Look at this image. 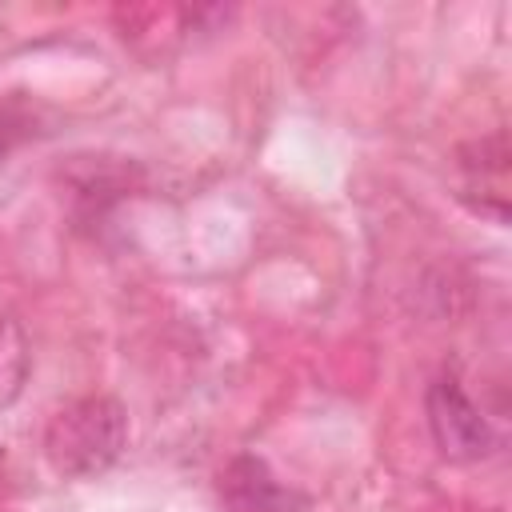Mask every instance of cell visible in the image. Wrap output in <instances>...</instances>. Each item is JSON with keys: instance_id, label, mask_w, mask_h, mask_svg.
Returning a JSON list of instances; mask_svg holds the SVG:
<instances>
[{"instance_id": "obj_2", "label": "cell", "mask_w": 512, "mask_h": 512, "mask_svg": "<svg viewBox=\"0 0 512 512\" xmlns=\"http://www.w3.org/2000/svg\"><path fill=\"white\" fill-rule=\"evenodd\" d=\"M428 428H432L436 448L460 464L484 460L496 448V436H492L484 412L468 400V392L460 388L456 376H440L428 388Z\"/></svg>"}, {"instance_id": "obj_1", "label": "cell", "mask_w": 512, "mask_h": 512, "mask_svg": "<svg viewBox=\"0 0 512 512\" xmlns=\"http://www.w3.org/2000/svg\"><path fill=\"white\" fill-rule=\"evenodd\" d=\"M128 444L124 404L112 396H80L64 404L44 428V460L64 480H92L108 472Z\"/></svg>"}, {"instance_id": "obj_4", "label": "cell", "mask_w": 512, "mask_h": 512, "mask_svg": "<svg viewBox=\"0 0 512 512\" xmlns=\"http://www.w3.org/2000/svg\"><path fill=\"white\" fill-rule=\"evenodd\" d=\"M28 336L12 312H0V408L16 404L28 384Z\"/></svg>"}, {"instance_id": "obj_5", "label": "cell", "mask_w": 512, "mask_h": 512, "mask_svg": "<svg viewBox=\"0 0 512 512\" xmlns=\"http://www.w3.org/2000/svg\"><path fill=\"white\" fill-rule=\"evenodd\" d=\"M8 144H12V124H8V116L0 112V160L8 156Z\"/></svg>"}, {"instance_id": "obj_3", "label": "cell", "mask_w": 512, "mask_h": 512, "mask_svg": "<svg viewBox=\"0 0 512 512\" xmlns=\"http://www.w3.org/2000/svg\"><path fill=\"white\" fill-rule=\"evenodd\" d=\"M220 496L228 512H304V496L272 476L260 456H236L220 472Z\"/></svg>"}]
</instances>
